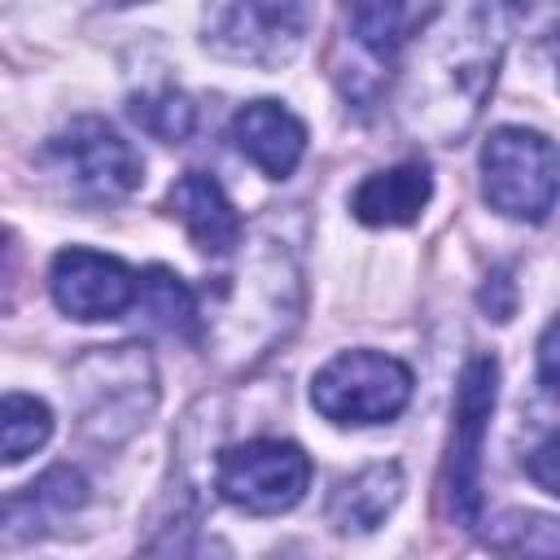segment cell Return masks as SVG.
Returning a JSON list of instances; mask_svg holds the SVG:
<instances>
[{
    "mask_svg": "<svg viewBox=\"0 0 560 560\" xmlns=\"http://www.w3.org/2000/svg\"><path fill=\"white\" fill-rule=\"evenodd\" d=\"M114 4H136V0H114Z\"/></svg>",
    "mask_w": 560,
    "mask_h": 560,
    "instance_id": "obj_26",
    "label": "cell"
},
{
    "mask_svg": "<svg viewBox=\"0 0 560 560\" xmlns=\"http://www.w3.org/2000/svg\"><path fill=\"white\" fill-rule=\"evenodd\" d=\"M83 503H88L83 472L70 468V464L48 468L35 486H26L22 494L4 499V547H18V542L44 534V525H52L61 516H74Z\"/></svg>",
    "mask_w": 560,
    "mask_h": 560,
    "instance_id": "obj_14",
    "label": "cell"
},
{
    "mask_svg": "<svg viewBox=\"0 0 560 560\" xmlns=\"http://www.w3.org/2000/svg\"><path fill=\"white\" fill-rule=\"evenodd\" d=\"M166 206L184 223L192 245L201 254H210V258H228L245 236V223H241L236 206L228 201V192L219 188L214 175H201V171L179 175L171 184V192H166Z\"/></svg>",
    "mask_w": 560,
    "mask_h": 560,
    "instance_id": "obj_12",
    "label": "cell"
},
{
    "mask_svg": "<svg viewBox=\"0 0 560 560\" xmlns=\"http://www.w3.org/2000/svg\"><path fill=\"white\" fill-rule=\"evenodd\" d=\"M411 26V0H346V31L372 66H389Z\"/></svg>",
    "mask_w": 560,
    "mask_h": 560,
    "instance_id": "obj_16",
    "label": "cell"
},
{
    "mask_svg": "<svg viewBox=\"0 0 560 560\" xmlns=\"http://www.w3.org/2000/svg\"><path fill=\"white\" fill-rule=\"evenodd\" d=\"M486 542L494 551H529V556H560V521L542 516V512H503Z\"/></svg>",
    "mask_w": 560,
    "mask_h": 560,
    "instance_id": "obj_20",
    "label": "cell"
},
{
    "mask_svg": "<svg viewBox=\"0 0 560 560\" xmlns=\"http://www.w3.org/2000/svg\"><path fill=\"white\" fill-rule=\"evenodd\" d=\"M306 486H311L306 451L280 438H254V442L228 446L214 464V490L249 516H280L298 508Z\"/></svg>",
    "mask_w": 560,
    "mask_h": 560,
    "instance_id": "obj_8",
    "label": "cell"
},
{
    "mask_svg": "<svg viewBox=\"0 0 560 560\" xmlns=\"http://www.w3.org/2000/svg\"><path fill=\"white\" fill-rule=\"evenodd\" d=\"M48 289L61 315L92 324V319H118L122 311H131L140 298V276L114 254L70 245L52 258Z\"/></svg>",
    "mask_w": 560,
    "mask_h": 560,
    "instance_id": "obj_10",
    "label": "cell"
},
{
    "mask_svg": "<svg viewBox=\"0 0 560 560\" xmlns=\"http://www.w3.org/2000/svg\"><path fill=\"white\" fill-rule=\"evenodd\" d=\"M302 311V276L289 245L258 236L245 258L214 280L210 311L201 315V337L228 368L258 363Z\"/></svg>",
    "mask_w": 560,
    "mask_h": 560,
    "instance_id": "obj_2",
    "label": "cell"
},
{
    "mask_svg": "<svg viewBox=\"0 0 560 560\" xmlns=\"http://www.w3.org/2000/svg\"><path fill=\"white\" fill-rule=\"evenodd\" d=\"M48 175L88 206L122 201L140 188L144 162L140 153L105 122V118H74L44 144Z\"/></svg>",
    "mask_w": 560,
    "mask_h": 560,
    "instance_id": "obj_4",
    "label": "cell"
},
{
    "mask_svg": "<svg viewBox=\"0 0 560 560\" xmlns=\"http://www.w3.org/2000/svg\"><path fill=\"white\" fill-rule=\"evenodd\" d=\"M131 118L162 144H184L197 131V105L175 88H158V92L131 96Z\"/></svg>",
    "mask_w": 560,
    "mask_h": 560,
    "instance_id": "obj_19",
    "label": "cell"
},
{
    "mask_svg": "<svg viewBox=\"0 0 560 560\" xmlns=\"http://www.w3.org/2000/svg\"><path fill=\"white\" fill-rule=\"evenodd\" d=\"M547 48H551L556 70H560V0H551V18H547Z\"/></svg>",
    "mask_w": 560,
    "mask_h": 560,
    "instance_id": "obj_24",
    "label": "cell"
},
{
    "mask_svg": "<svg viewBox=\"0 0 560 560\" xmlns=\"http://www.w3.org/2000/svg\"><path fill=\"white\" fill-rule=\"evenodd\" d=\"M481 306L494 319H508L512 315V280H508V271H494V284L481 289Z\"/></svg>",
    "mask_w": 560,
    "mask_h": 560,
    "instance_id": "obj_23",
    "label": "cell"
},
{
    "mask_svg": "<svg viewBox=\"0 0 560 560\" xmlns=\"http://www.w3.org/2000/svg\"><path fill=\"white\" fill-rule=\"evenodd\" d=\"M402 499V468L398 464H368L354 477H341L328 494V525L337 534H372L394 503Z\"/></svg>",
    "mask_w": 560,
    "mask_h": 560,
    "instance_id": "obj_15",
    "label": "cell"
},
{
    "mask_svg": "<svg viewBox=\"0 0 560 560\" xmlns=\"http://www.w3.org/2000/svg\"><path fill=\"white\" fill-rule=\"evenodd\" d=\"M52 433V411L48 402L31 398V394H4L0 402V451L4 464H22L26 455H35Z\"/></svg>",
    "mask_w": 560,
    "mask_h": 560,
    "instance_id": "obj_18",
    "label": "cell"
},
{
    "mask_svg": "<svg viewBox=\"0 0 560 560\" xmlns=\"http://www.w3.org/2000/svg\"><path fill=\"white\" fill-rule=\"evenodd\" d=\"M494 398H499V363L490 354L468 359L455 389V429H451V455H446V508L464 529L481 521V446H486Z\"/></svg>",
    "mask_w": 560,
    "mask_h": 560,
    "instance_id": "obj_9",
    "label": "cell"
},
{
    "mask_svg": "<svg viewBox=\"0 0 560 560\" xmlns=\"http://www.w3.org/2000/svg\"><path fill=\"white\" fill-rule=\"evenodd\" d=\"M306 0H206L201 44L236 66L276 70L306 39Z\"/></svg>",
    "mask_w": 560,
    "mask_h": 560,
    "instance_id": "obj_6",
    "label": "cell"
},
{
    "mask_svg": "<svg viewBox=\"0 0 560 560\" xmlns=\"http://www.w3.org/2000/svg\"><path fill=\"white\" fill-rule=\"evenodd\" d=\"M538 385L551 402H560V319H551L538 337Z\"/></svg>",
    "mask_w": 560,
    "mask_h": 560,
    "instance_id": "obj_22",
    "label": "cell"
},
{
    "mask_svg": "<svg viewBox=\"0 0 560 560\" xmlns=\"http://www.w3.org/2000/svg\"><path fill=\"white\" fill-rule=\"evenodd\" d=\"M232 144L267 179H289L306 153V127L280 101H249L232 118Z\"/></svg>",
    "mask_w": 560,
    "mask_h": 560,
    "instance_id": "obj_11",
    "label": "cell"
},
{
    "mask_svg": "<svg viewBox=\"0 0 560 560\" xmlns=\"http://www.w3.org/2000/svg\"><path fill=\"white\" fill-rule=\"evenodd\" d=\"M481 192L490 210L542 223L560 197V149L529 127H499L481 149Z\"/></svg>",
    "mask_w": 560,
    "mask_h": 560,
    "instance_id": "obj_5",
    "label": "cell"
},
{
    "mask_svg": "<svg viewBox=\"0 0 560 560\" xmlns=\"http://www.w3.org/2000/svg\"><path fill=\"white\" fill-rule=\"evenodd\" d=\"M503 26L481 0H442L416 31L402 66L398 114L411 136L459 144L499 74Z\"/></svg>",
    "mask_w": 560,
    "mask_h": 560,
    "instance_id": "obj_1",
    "label": "cell"
},
{
    "mask_svg": "<svg viewBox=\"0 0 560 560\" xmlns=\"http://www.w3.org/2000/svg\"><path fill=\"white\" fill-rule=\"evenodd\" d=\"M136 306H140V315H144L153 328H162V332H171V337H197V328H201L197 298H192V289H188L171 267H149V271L140 276V298H136Z\"/></svg>",
    "mask_w": 560,
    "mask_h": 560,
    "instance_id": "obj_17",
    "label": "cell"
},
{
    "mask_svg": "<svg viewBox=\"0 0 560 560\" xmlns=\"http://www.w3.org/2000/svg\"><path fill=\"white\" fill-rule=\"evenodd\" d=\"M503 4H512V9H525V4H534V0H503Z\"/></svg>",
    "mask_w": 560,
    "mask_h": 560,
    "instance_id": "obj_25",
    "label": "cell"
},
{
    "mask_svg": "<svg viewBox=\"0 0 560 560\" xmlns=\"http://www.w3.org/2000/svg\"><path fill=\"white\" fill-rule=\"evenodd\" d=\"M525 472H529V481H534L538 490H547V494L560 499V429L547 433V438L525 455Z\"/></svg>",
    "mask_w": 560,
    "mask_h": 560,
    "instance_id": "obj_21",
    "label": "cell"
},
{
    "mask_svg": "<svg viewBox=\"0 0 560 560\" xmlns=\"http://www.w3.org/2000/svg\"><path fill=\"white\" fill-rule=\"evenodd\" d=\"M70 398L83 438L101 446L127 442L158 407V372L144 346H96L70 368Z\"/></svg>",
    "mask_w": 560,
    "mask_h": 560,
    "instance_id": "obj_3",
    "label": "cell"
},
{
    "mask_svg": "<svg viewBox=\"0 0 560 560\" xmlns=\"http://www.w3.org/2000/svg\"><path fill=\"white\" fill-rule=\"evenodd\" d=\"M411 402V368L381 350H341L311 381V407L332 424H389Z\"/></svg>",
    "mask_w": 560,
    "mask_h": 560,
    "instance_id": "obj_7",
    "label": "cell"
},
{
    "mask_svg": "<svg viewBox=\"0 0 560 560\" xmlns=\"http://www.w3.org/2000/svg\"><path fill=\"white\" fill-rule=\"evenodd\" d=\"M433 197V175L420 158H407L398 166H385V171H372L354 197H350V210L359 223L368 228H407L424 214Z\"/></svg>",
    "mask_w": 560,
    "mask_h": 560,
    "instance_id": "obj_13",
    "label": "cell"
}]
</instances>
